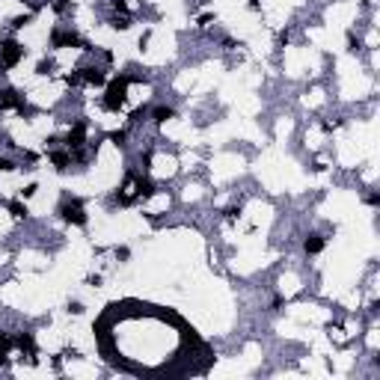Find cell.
Wrapping results in <instances>:
<instances>
[{
  "label": "cell",
  "mask_w": 380,
  "mask_h": 380,
  "mask_svg": "<svg viewBox=\"0 0 380 380\" xmlns=\"http://www.w3.org/2000/svg\"><path fill=\"white\" fill-rule=\"evenodd\" d=\"M24 24H30V15H18L15 21H12V27H15V30H21Z\"/></svg>",
  "instance_id": "18"
},
{
  "label": "cell",
  "mask_w": 380,
  "mask_h": 380,
  "mask_svg": "<svg viewBox=\"0 0 380 380\" xmlns=\"http://www.w3.org/2000/svg\"><path fill=\"white\" fill-rule=\"evenodd\" d=\"M51 164H53V170H57V173H66V170H69V164H71L69 152H51Z\"/></svg>",
  "instance_id": "8"
},
{
  "label": "cell",
  "mask_w": 380,
  "mask_h": 380,
  "mask_svg": "<svg viewBox=\"0 0 380 380\" xmlns=\"http://www.w3.org/2000/svg\"><path fill=\"white\" fill-rule=\"evenodd\" d=\"M66 143H69V149H80V146L87 143V122H77V125L69 131Z\"/></svg>",
  "instance_id": "6"
},
{
  "label": "cell",
  "mask_w": 380,
  "mask_h": 380,
  "mask_svg": "<svg viewBox=\"0 0 380 380\" xmlns=\"http://www.w3.org/2000/svg\"><path fill=\"white\" fill-rule=\"evenodd\" d=\"M18 347L30 357V363H36V339L30 333H24V336H18Z\"/></svg>",
  "instance_id": "7"
},
{
  "label": "cell",
  "mask_w": 380,
  "mask_h": 380,
  "mask_svg": "<svg viewBox=\"0 0 380 380\" xmlns=\"http://www.w3.org/2000/svg\"><path fill=\"white\" fill-rule=\"evenodd\" d=\"M0 107L3 110H24V101L15 89H0Z\"/></svg>",
  "instance_id": "5"
},
{
  "label": "cell",
  "mask_w": 380,
  "mask_h": 380,
  "mask_svg": "<svg viewBox=\"0 0 380 380\" xmlns=\"http://www.w3.org/2000/svg\"><path fill=\"white\" fill-rule=\"evenodd\" d=\"M80 77H84L87 84H92V87H101L104 84V74L98 69H80Z\"/></svg>",
  "instance_id": "11"
},
{
  "label": "cell",
  "mask_w": 380,
  "mask_h": 380,
  "mask_svg": "<svg viewBox=\"0 0 380 380\" xmlns=\"http://www.w3.org/2000/svg\"><path fill=\"white\" fill-rule=\"evenodd\" d=\"M69 312H71V315H80V312H84V303H77V300H71V303H69Z\"/></svg>",
  "instance_id": "19"
},
{
  "label": "cell",
  "mask_w": 380,
  "mask_h": 380,
  "mask_svg": "<svg viewBox=\"0 0 380 380\" xmlns=\"http://www.w3.org/2000/svg\"><path fill=\"white\" fill-rule=\"evenodd\" d=\"M51 45L53 48H84V51H89L77 33H63V30H53L51 33Z\"/></svg>",
  "instance_id": "4"
},
{
  "label": "cell",
  "mask_w": 380,
  "mask_h": 380,
  "mask_svg": "<svg viewBox=\"0 0 380 380\" xmlns=\"http://www.w3.org/2000/svg\"><path fill=\"white\" fill-rule=\"evenodd\" d=\"M9 211H12V217H15V220H24V217H27V214H30V211H27V205H24V202H9Z\"/></svg>",
  "instance_id": "13"
},
{
  "label": "cell",
  "mask_w": 380,
  "mask_h": 380,
  "mask_svg": "<svg viewBox=\"0 0 380 380\" xmlns=\"http://www.w3.org/2000/svg\"><path fill=\"white\" fill-rule=\"evenodd\" d=\"M80 80H84V77H80V74H69V77H66V84H69V87H77V84H80Z\"/></svg>",
  "instance_id": "21"
},
{
  "label": "cell",
  "mask_w": 380,
  "mask_h": 380,
  "mask_svg": "<svg viewBox=\"0 0 380 380\" xmlns=\"http://www.w3.org/2000/svg\"><path fill=\"white\" fill-rule=\"evenodd\" d=\"M21 60H24V48L18 42H3L0 45V66L3 69H15Z\"/></svg>",
  "instance_id": "2"
},
{
  "label": "cell",
  "mask_w": 380,
  "mask_h": 380,
  "mask_svg": "<svg viewBox=\"0 0 380 380\" xmlns=\"http://www.w3.org/2000/svg\"><path fill=\"white\" fill-rule=\"evenodd\" d=\"M60 214H63V220L71 223V226H84V223H87V211H84V205H80L77 199L63 202V205H60Z\"/></svg>",
  "instance_id": "3"
},
{
  "label": "cell",
  "mask_w": 380,
  "mask_h": 380,
  "mask_svg": "<svg viewBox=\"0 0 380 380\" xmlns=\"http://www.w3.org/2000/svg\"><path fill=\"white\" fill-rule=\"evenodd\" d=\"M128 84H131V77H116V80H110V87L104 92V110H119L125 98H128Z\"/></svg>",
  "instance_id": "1"
},
{
  "label": "cell",
  "mask_w": 380,
  "mask_h": 380,
  "mask_svg": "<svg viewBox=\"0 0 380 380\" xmlns=\"http://www.w3.org/2000/svg\"><path fill=\"white\" fill-rule=\"evenodd\" d=\"M368 205H380V196H377V193H368Z\"/></svg>",
  "instance_id": "24"
},
{
  "label": "cell",
  "mask_w": 380,
  "mask_h": 380,
  "mask_svg": "<svg viewBox=\"0 0 380 380\" xmlns=\"http://www.w3.org/2000/svg\"><path fill=\"white\" fill-rule=\"evenodd\" d=\"M51 71H53V60H42L36 66V74H51Z\"/></svg>",
  "instance_id": "16"
},
{
  "label": "cell",
  "mask_w": 380,
  "mask_h": 380,
  "mask_svg": "<svg viewBox=\"0 0 380 380\" xmlns=\"http://www.w3.org/2000/svg\"><path fill=\"white\" fill-rule=\"evenodd\" d=\"M36 190H39V187H36V184H27V187H24V196H33Z\"/></svg>",
  "instance_id": "25"
},
{
  "label": "cell",
  "mask_w": 380,
  "mask_h": 380,
  "mask_svg": "<svg viewBox=\"0 0 380 380\" xmlns=\"http://www.w3.org/2000/svg\"><path fill=\"white\" fill-rule=\"evenodd\" d=\"M128 256H131V250H128V247H119V250H116V259H128Z\"/></svg>",
  "instance_id": "22"
},
{
  "label": "cell",
  "mask_w": 380,
  "mask_h": 380,
  "mask_svg": "<svg viewBox=\"0 0 380 380\" xmlns=\"http://www.w3.org/2000/svg\"><path fill=\"white\" fill-rule=\"evenodd\" d=\"M238 214H241V211H238V208H229V211H226V220H235V217H238Z\"/></svg>",
  "instance_id": "23"
},
{
  "label": "cell",
  "mask_w": 380,
  "mask_h": 380,
  "mask_svg": "<svg viewBox=\"0 0 380 380\" xmlns=\"http://www.w3.org/2000/svg\"><path fill=\"white\" fill-rule=\"evenodd\" d=\"M152 116H155L157 125H164L167 119H173V116H175V110H173V107H155V113H152Z\"/></svg>",
  "instance_id": "12"
},
{
  "label": "cell",
  "mask_w": 380,
  "mask_h": 380,
  "mask_svg": "<svg viewBox=\"0 0 380 380\" xmlns=\"http://www.w3.org/2000/svg\"><path fill=\"white\" fill-rule=\"evenodd\" d=\"M128 27H131V18H128V15H116V18H113V30H128Z\"/></svg>",
  "instance_id": "15"
},
{
  "label": "cell",
  "mask_w": 380,
  "mask_h": 380,
  "mask_svg": "<svg viewBox=\"0 0 380 380\" xmlns=\"http://www.w3.org/2000/svg\"><path fill=\"white\" fill-rule=\"evenodd\" d=\"M250 6H253V9H256V6H259V0H250Z\"/></svg>",
  "instance_id": "26"
},
{
  "label": "cell",
  "mask_w": 380,
  "mask_h": 380,
  "mask_svg": "<svg viewBox=\"0 0 380 380\" xmlns=\"http://www.w3.org/2000/svg\"><path fill=\"white\" fill-rule=\"evenodd\" d=\"M107 140H110V143H116V146H122V143H125V131H110V134H107Z\"/></svg>",
  "instance_id": "17"
},
{
  "label": "cell",
  "mask_w": 380,
  "mask_h": 380,
  "mask_svg": "<svg viewBox=\"0 0 380 380\" xmlns=\"http://www.w3.org/2000/svg\"><path fill=\"white\" fill-rule=\"evenodd\" d=\"M12 347V342H9V336H3L0 333V365H6V350Z\"/></svg>",
  "instance_id": "14"
},
{
  "label": "cell",
  "mask_w": 380,
  "mask_h": 380,
  "mask_svg": "<svg viewBox=\"0 0 380 380\" xmlns=\"http://www.w3.org/2000/svg\"><path fill=\"white\" fill-rule=\"evenodd\" d=\"M303 250H306L309 256H318V253L324 250V238H321V235H309L306 243H303Z\"/></svg>",
  "instance_id": "9"
},
{
  "label": "cell",
  "mask_w": 380,
  "mask_h": 380,
  "mask_svg": "<svg viewBox=\"0 0 380 380\" xmlns=\"http://www.w3.org/2000/svg\"><path fill=\"white\" fill-rule=\"evenodd\" d=\"M9 170H15V167H12V160H6V157H0V173H9Z\"/></svg>",
  "instance_id": "20"
},
{
  "label": "cell",
  "mask_w": 380,
  "mask_h": 380,
  "mask_svg": "<svg viewBox=\"0 0 380 380\" xmlns=\"http://www.w3.org/2000/svg\"><path fill=\"white\" fill-rule=\"evenodd\" d=\"M134 193H137V196H143V199H149V196H152V193H155V184H152V181H149V178H137V181H134Z\"/></svg>",
  "instance_id": "10"
}]
</instances>
